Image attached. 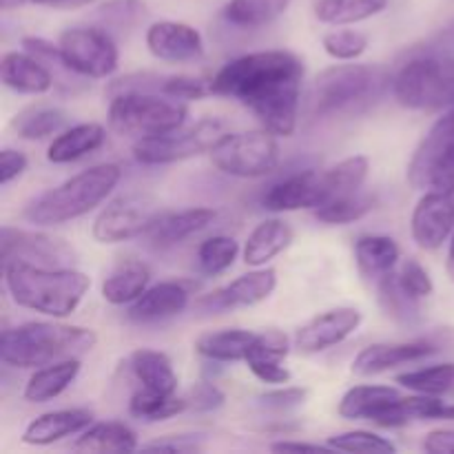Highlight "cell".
Wrapping results in <instances>:
<instances>
[{"instance_id":"20","label":"cell","mask_w":454,"mask_h":454,"mask_svg":"<svg viewBox=\"0 0 454 454\" xmlns=\"http://www.w3.org/2000/svg\"><path fill=\"white\" fill-rule=\"evenodd\" d=\"M0 247H3V262L27 260L34 264L60 266L62 262L71 260L74 255L62 239L34 233V231L13 229V226H3Z\"/></svg>"},{"instance_id":"26","label":"cell","mask_w":454,"mask_h":454,"mask_svg":"<svg viewBox=\"0 0 454 454\" xmlns=\"http://www.w3.org/2000/svg\"><path fill=\"white\" fill-rule=\"evenodd\" d=\"M106 129L98 122H80L58 133L47 149V160L51 164H69L91 155L105 145Z\"/></svg>"},{"instance_id":"35","label":"cell","mask_w":454,"mask_h":454,"mask_svg":"<svg viewBox=\"0 0 454 454\" xmlns=\"http://www.w3.org/2000/svg\"><path fill=\"white\" fill-rule=\"evenodd\" d=\"M288 4L291 0H229L224 18L239 29H260L284 16Z\"/></svg>"},{"instance_id":"11","label":"cell","mask_w":454,"mask_h":454,"mask_svg":"<svg viewBox=\"0 0 454 454\" xmlns=\"http://www.w3.org/2000/svg\"><path fill=\"white\" fill-rule=\"evenodd\" d=\"M408 182L419 191L454 193V109L430 127L408 164Z\"/></svg>"},{"instance_id":"36","label":"cell","mask_w":454,"mask_h":454,"mask_svg":"<svg viewBox=\"0 0 454 454\" xmlns=\"http://www.w3.org/2000/svg\"><path fill=\"white\" fill-rule=\"evenodd\" d=\"M184 411H189V403H186V397L180 399L176 395H162L155 393V390L140 388L131 395L129 399V412L131 417L140 421H167L171 417L182 415Z\"/></svg>"},{"instance_id":"39","label":"cell","mask_w":454,"mask_h":454,"mask_svg":"<svg viewBox=\"0 0 454 454\" xmlns=\"http://www.w3.org/2000/svg\"><path fill=\"white\" fill-rule=\"evenodd\" d=\"M239 255V242L231 235H213L198 248V266L204 275H222L235 264Z\"/></svg>"},{"instance_id":"29","label":"cell","mask_w":454,"mask_h":454,"mask_svg":"<svg viewBox=\"0 0 454 454\" xmlns=\"http://www.w3.org/2000/svg\"><path fill=\"white\" fill-rule=\"evenodd\" d=\"M151 286V269L140 260H122L102 282V297L114 306H129Z\"/></svg>"},{"instance_id":"56","label":"cell","mask_w":454,"mask_h":454,"mask_svg":"<svg viewBox=\"0 0 454 454\" xmlns=\"http://www.w3.org/2000/svg\"><path fill=\"white\" fill-rule=\"evenodd\" d=\"M446 270H448V278L454 282V233H452V242L450 248H448V262H446Z\"/></svg>"},{"instance_id":"45","label":"cell","mask_w":454,"mask_h":454,"mask_svg":"<svg viewBox=\"0 0 454 454\" xmlns=\"http://www.w3.org/2000/svg\"><path fill=\"white\" fill-rule=\"evenodd\" d=\"M309 399V390L297 388V386H284V388L266 390V393L257 395L255 403L262 411L270 412H288L301 408Z\"/></svg>"},{"instance_id":"17","label":"cell","mask_w":454,"mask_h":454,"mask_svg":"<svg viewBox=\"0 0 454 454\" xmlns=\"http://www.w3.org/2000/svg\"><path fill=\"white\" fill-rule=\"evenodd\" d=\"M278 288V273L275 269H257L247 275H239L226 286L217 288V291L208 293L198 306L207 313H222V310H235V309H251V306L262 304L269 300Z\"/></svg>"},{"instance_id":"28","label":"cell","mask_w":454,"mask_h":454,"mask_svg":"<svg viewBox=\"0 0 454 454\" xmlns=\"http://www.w3.org/2000/svg\"><path fill=\"white\" fill-rule=\"evenodd\" d=\"M402 257V248L388 235H362L355 242V262L368 282H380L393 273Z\"/></svg>"},{"instance_id":"47","label":"cell","mask_w":454,"mask_h":454,"mask_svg":"<svg viewBox=\"0 0 454 454\" xmlns=\"http://www.w3.org/2000/svg\"><path fill=\"white\" fill-rule=\"evenodd\" d=\"M145 13V4L140 0H109L100 7V18L106 25L129 27Z\"/></svg>"},{"instance_id":"50","label":"cell","mask_w":454,"mask_h":454,"mask_svg":"<svg viewBox=\"0 0 454 454\" xmlns=\"http://www.w3.org/2000/svg\"><path fill=\"white\" fill-rule=\"evenodd\" d=\"M142 450H168V452H200L204 450L202 434H167L155 442L142 443Z\"/></svg>"},{"instance_id":"51","label":"cell","mask_w":454,"mask_h":454,"mask_svg":"<svg viewBox=\"0 0 454 454\" xmlns=\"http://www.w3.org/2000/svg\"><path fill=\"white\" fill-rule=\"evenodd\" d=\"M27 167H29V160H27V155L22 151L4 146L0 151V184H12L13 180H18L27 171Z\"/></svg>"},{"instance_id":"3","label":"cell","mask_w":454,"mask_h":454,"mask_svg":"<svg viewBox=\"0 0 454 454\" xmlns=\"http://www.w3.org/2000/svg\"><path fill=\"white\" fill-rule=\"evenodd\" d=\"M371 171L366 155H350L328 168H306L275 182L262 195V207L269 211H315L346 195L359 193Z\"/></svg>"},{"instance_id":"4","label":"cell","mask_w":454,"mask_h":454,"mask_svg":"<svg viewBox=\"0 0 454 454\" xmlns=\"http://www.w3.org/2000/svg\"><path fill=\"white\" fill-rule=\"evenodd\" d=\"M98 344L91 328L60 322H27L4 328L0 337V359L4 366L35 371L47 364L82 357Z\"/></svg>"},{"instance_id":"10","label":"cell","mask_w":454,"mask_h":454,"mask_svg":"<svg viewBox=\"0 0 454 454\" xmlns=\"http://www.w3.org/2000/svg\"><path fill=\"white\" fill-rule=\"evenodd\" d=\"M224 133L222 120L202 118L189 129H177V131L164 133V136L136 140L131 146V153L136 162L145 164V167L184 162V160L208 153Z\"/></svg>"},{"instance_id":"40","label":"cell","mask_w":454,"mask_h":454,"mask_svg":"<svg viewBox=\"0 0 454 454\" xmlns=\"http://www.w3.org/2000/svg\"><path fill=\"white\" fill-rule=\"evenodd\" d=\"M375 204L377 200L371 198V195L353 193L315 208V217H317L319 222H324V224H350V222L362 220L368 213L375 211Z\"/></svg>"},{"instance_id":"46","label":"cell","mask_w":454,"mask_h":454,"mask_svg":"<svg viewBox=\"0 0 454 454\" xmlns=\"http://www.w3.org/2000/svg\"><path fill=\"white\" fill-rule=\"evenodd\" d=\"M244 364L248 366V371L257 377L260 381L270 386H282L291 381V371L286 366H282V359H270L262 357V355H248L244 359Z\"/></svg>"},{"instance_id":"43","label":"cell","mask_w":454,"mask_h":454,"mask_svg":"<svg viewBox=\"0 0 454 454\" xmlns=\"http://www.w3.org/2000/svg\"><path fill=\"white\" fill-rule=\"evenodd\" d=\"M160 93H167V96L177 98V100H202V98L213 96L211 80L200 78V75H162L160 80Z\"/></svg>"},{"instance_id":"8","label":"cell","mask_w":454,"mask_h":454,"mask_svg":"<svg viewBox=\"0 0 454 454\" xmlns=\"http://www.w3.org/2000/svg\"><path fill=\"white\" fill-rule=\"evenodd\" d=\"M386 74L372 65H335L315 78L310 109L315 118L350 114L381 93Z\"/></svg>"},{"instance_id":"30","label":"cell","mask_w":454,"mask_h":454,"mask_svg":"<svg viewBox=\"0 0 454 454\" xmlns=\"http://www.w3.org/2000/svg\"><path fill=\"white\" fill-rule=\"evenodd\" d=\"M78 452H133L140 450L137 434L122 421H93L75 437Z\"/></svg>"},{"instance_id":"21","label":"cell","mask_w":454,"mask_h":454,"mask_svg":"<svg viewBox=\"0 0 454 454\" xmlns=\"http://www.w3.org/2000/svg\"><path fill=\"white\" fill-rule=\"evenodd\" d=\"M0 78L12 91L22 96H44L56 87L51 69L29 51H7L0 60Z\"/></svg>"},{"instance_id":"55","label":"cell","mask_w":454,"mask_h":454,"mask_svg":"<svg viewBox=\"0 0 454 454\" xmlns=\"http://www.w3.org/2000/svg\"><path fill=\"white\" fill-rule=\"evenodd\" d=\"M49 3H51V0H0V4H3L4 12H9V9H16V7H25V4H43V7H47Z\"/></svg>"},{"instance_id":"33","label":"cell","mask_w":454,"mask_h":454,"mask_svg":"<svg viewBox=\"0 0 454 454\" xmlns=\"http://www.w3.org/2000/svg\"><path fill=\"white\" fill-rule=\"evenodd\" d=\"M69 124V114L53 105H31L18 111L12 120V131L20 140H47L65 131Z\"/></svg>"},{"instance_id":"44","label":"cell","mask_w":454,"mask_h":454,"mask_svg":"<svg viewBox=\"0 0 454 454\" xmlns=\"http://www.w3.org/2000/svg\"><path fill=\"white\" fill-rule=\"evenodd\" d=\"M397 282L403 288L408 297H412L415 301L428 300L434 293L433 278L428 275V270L419 264L417 260H406L402 264V269L397 270Z\"/></svg>"},{"instance_id":"54","label":"cell","mask_w":454,"mask_h":454,"mask_svg":"<svg viewBox=\"0 0 454 454\" xmlns=\"http://www.w3.org/2000/svg\"><path fill=\"white\" fill-rule=\"evenodd\" d=\"M96 3V0H51L47 7L53 9H80V7H87V4Z\"/></svg>"},{"instance_id":"6","label":"cell","mask_w":454,"mask_h":454,"mask_svg":"<svg viewBox=\"0 0 454 454\" xmlns=\"http://www.w3.org/2000/svg\"><path fill=\"white\" fill-rule=\"evenodd\" d=\"M109 127L120 136L145 140L184 127L189 105L158 91L114 93L109 102Z\"/></svg>"},{"instance_id":"34","label":"cell","mask_w":454,"mask_h":454,"mask_svg":"<svg viewBox=\"0 0 454 454\" xmlns=\"http://www.w3.org/2000/svg\"><path fill=\"white\" fill-rule=\"evenodd\" d=\"M388 7V0H317L315 16L319 22L333 27L357 25Z\"/></svg>"},{"instance_id":"22","label":"cell","mask_w":454,"mask_h":454,"mask_svg":"<svg viewBox=\"0 0 454 454\" xmlns=\"http://www.w3.org/2000/svg\"><path fill=\"white\" fill-rule=\"evenodd\" d=\"M93 424V412L87 408H67L51 411L29 421L22 433V443L27 446H53L67 437H78L82 430Z\"/></svg>"},{"instance_id":"1","label":"cell","mask_w":454,"mask_h":454,"mask_svg":"<svg viewBox=\"0 0 454 454\" xmlns=\"http://www.w3.org/2000/svg\"><path fill=\"white\" fill-rule=\"evenodd\" d=\"M304 62L286 49L244 53L226 62L211 80L213 96L233 98L253 111L262 127L278 137L297 129Z\"/></svg>"},{"instance_id":"18","label":"cell","mask_w":454,"mask_h":454,"mask_svg":"<svg viewBox=\"0 0 454 454\" xmlns=\"http://www.w3.org/2000/svg\"><path fill=\"white\" fill-rule=\"evenodd\" d=\"M193 295V284L168 279L146 288L133 304H129L127 317L136 324H158L184 313Z\"/></svg>"},{"instance_id":"19","label":"cell","mask_w":454,"mask_h":454,"mask_svg":"<svg viewBox=\"0 0 454 454\" xmlns=\"http://www.w3.org/2000/svg\"><path fill=\"white\" fill-rule=\"evenodd\" d=\"M145 40L149 51L164 62H191L204 53L202 34L186 22H153L146 29Z\"/></svg>"},{"instance_id":"32","label":"cell","mask_w":454,"mask_h":454,"mask_svg":"<svg viewBox=\"0 0 454 454\" xmlns=\"http://www.w3.org/2000/svg\"><path fill=\"white\" fill-rule=\"evenodd\" d=\"M129 366L136 380L140 381L142 388L155 390L162 395H176L177 375L173 371V364L167 353L151 348L133 350L129 357Z\"/></svg>"},{"instance_id":"2","label":"cell","mask_w":454,"mask_h":454,"mask_svg":"<svg viewBox=\"0 0 454 454\" xmlns=\"http://www.w3.org/2000/svg\"><path fill=\"white\" fill-rule=\"evenodd\" d=\"M3 264L4 286L13 304L44 317L65 319L74 315L91 288L87 273L67 266H44L27 260Z\"/></svg>"},{"instance_id":"12","label":"cell","mask_w":454,"mask_h":454,"mask_svg":"<svg viewBox=\"0 0 454 454\" xmlns=\"http://www.w3.org/2000/svg\"><path fill=\"white\" fill-rule=\"evenodd\" d=\"M62 60L71 71L87 80H102L115 74L120 51L114 38L100 27H71L58 38Z\"/></svg>"},{"instance_id":"25","label":"cell","mask_w":454,"mask_h":454,"mask_svg":"<svg viewBox=\"0 0 454 454\" xmlns=\"http://www.w3.org/2000/svg\"><path fill=\"white\" fill-rule=\"evenodd\" d=\"M82 371L80 357L60 359V362L47 364L43 368H35L34 375L25 384L22 397L29 403H47L51 399L60 397Z\"/></svg>"},{"instance_id":"42","label":"cell","mask_w":454,"mask_h":454,"mask_svg":"<svg viewBox=\"0 0 454 454\" xmlns=\"http://www.w3.org/2000/svg\"><path fill=\"white\" fill-rule=\"evenodd\" d=\"M322 47L333 60L353 62L366 53L368 35L355 29H337L324 35Z\"/></svg>"},{"instance_id":"41","label":"cell","mask_w":454,"mask_h":454,"mask_svg":"<svg viewBox=\"0 0 454 454\" xmlns=\"http://www.w3.org/2000/svg\"><path fill=\"white\" fill-rule=\"evenodd\" d=\"M328 446L333 450L341 452H371V454H390L397 452L390 439L381 437V434L371 433V430H350V433L335 434V437H328Z\"/></svg>"},{"instance_id":"31","label":"cell","mask_w":454,"mask_h":454,"mask_svg":"<svg viewBox=\"0 0 454 454\" xmlns=\"http://www.w3.org/2000/svg\"><path fill=\"white\" fill-rule=\"evenodd\" d=\"M257 333L242 328H224V331L204 333L195 340V353L215 364L244 362Z\"/></svg>"},{"instance_id":"15","label":"cell","mask_w":454,"mask_h":454,"mask_svg":"<svg viewBox=\"0 0 454 454\" xmlns=\"http://www.w3.org/2000/svg\"><path fill=\"white\" fill-rule=\"evenodd\" d=\"M411 233L417 247L437 251L454 233V193L452 191H424L411 217Z\"/></svg>"},{"instance_id":"5","label":"cell","mask_w":454,"mask_h":454,"mask_svg":"<svg viewBox=\"0 0 454 454\" xmlns=\"http://www.w3.org/2000/svg\"><path fill=\"white\" fill-rule=\"evenodd\" d=\"M122 180V168L114 162L96 164L62 184L44 191L25 207V220L35 226H58L96 211Z\"/></svg>"},{"instance_id":"49","label":"cell","mask_w":454,"mask_h":454,"mask_svg":"<svg viewBox=\"0 0 454 454\" xmlns=\"http://www.w3.org/2000/svg\"><path fill=\"white\" fill-rule=\"evenodd\" d=\"M403 56H454V20L430 35L426 43L406 49Z\"/></svg>"},{"instance_id":"37","label":"cell","mask_w":454,"mask_h":454,"mask_svg":"<svg viewBox=\"0 0 454 454\" xmlns=\"http://www.w3.org/2000/svg\"><path fill=\"white\" fill-rule=\"evenodd\" d=\"M395 384L412 390V393L434 395V397L454 395V364H434V366L402 372L397 375Z\"/></svg>"},{"instance_id":"13","label":"cell","mask_w":454,"mask_h":454,"mask_svg":"<svg viewBox=\"0 0 454 454\" xmlns=\"http://www.w3.org/2000/svg\"><path fill=\"white\" fill-rule=\"evenodd\" d=\"M162 208L151 195L127 193L111 200L93 220V238L100 244H122L149 233Z\"/></svg>"},{"instance_id":"7","label":"cell","mask_w":454,"mask_h":454,"mask_svg":"<svg viewBox=\"0 0 454 454\" xmlns=\"http://www.w3.org/2000/svg\"><path fill=\"white\" fill-rule=\"evenodd\" d=\"M395 100L406 109H454V56H403L393 80Z\"/></svg>"},{"instance_id":"24","label":"cell","mask_w":454,"mask_h":454,"mask_svg":"<svg viewBox=\"0 0 454 454\" xmlns=\"http://www.w3.org/2000/svg\"><path fill=\"white\" fill-rule=\"evenodd\" d=\"M402 397L403 395L395 386H355L340 399L337 412L344 419H364L377 426Z\"/></svg>"},{"instance_id":"16","label":"cell","mask_w":454,"mask_h":454,"mask_svg":"<svg viewBox=\"0 0 454 454\" xmlns=\"http://www.w3.org/2000/svg\"><path fill=\"white\" fill-rule=\"evenodd\" d=\"M362 324V313L353 306H337L324 310L304 324L295 335V346L300 353L317 355L328 348H335L348 340Z\"/></svg>"},{"instance_id":"9","label":"cell","mask_w":454,"mask_h":454,"mask_svg":"<svg viewBox=\"0 0 454 454\" xmlns=\"http://www.w3.org/2000/svg\"><path fill=\"white\" fill-rule=\"evenodd\" d=\"M211 162L217 171L231 177L255 180L270 176L279 167L278 136L269 129L224 133L211 151Z\"/></svg>"},{"instance_id":"14","label":"cell","mask_w":454,"mask_h":454,"mask_svg":"<svg viewBox=\"0 0 454 454\" xmlns=\"http://www.w3.org/2000/svg\"><path fill=\"white\" fill-rule=\"evenodd\" d=\"M448 341L442 337H421L411 341H381V344L366 346L355 357L353 372L359 377H372L388 372L397 366L421 362L426 357L446 350Z\"/></svg>"},{"instance_id":"38","label":"cell","mask_w":454,"mask_h":454,"mask_svg":"<svg viewBox=\"0 0 454 454\" xmlns=\"http://www.w3.org/2000/svg\"><path fill=\"white\" fill-rule=\"evenodd\" d=\"M377 293H380L381 309L386 310L388 317H393L399 324H406V326L417 322V317H419V301H415L403 293V288L397 282V270H393V273L377 282Z\"/></svg>"},{"instance_id":"27","label":"cell","mask_w":454,"mask_h":454,"mask_svg":"<svg viewBox=\"0 0 454 454\" xmlns=\"http://www.w3.org/2000/svg\"><path fill=\"white\" fill-rule=\"evenodd\" d=\"M293 238H295V233H293L291 224L282 217H270V220L260 222L244 244V262L248 266H255V269L266 266L273 257H278L279 253L291 247Z\"/></svg>"},{"instance_id":"23","label":"cell","mask_w":454,"mask_h":454,"mask_svg":"<svg viewBox=\"0 0 454 454\" xmlns=\"http://www.w3.org/2000/svg\"><path fill=\"white\" fill-rule=\"evenodd\" d=\"M217 213L208 207H191L182 208V211H162L160 217L155 220V224L151 226L146 238L151 239V244L160 248L176 247V244L184 242L191 235L200 233V231L207 229L208 224H213Z\"/></svg>"},{"instance_id":"53","label":"cell","mask_w":454,"mask_h":454,"mask_svg":"<svg viewBox=\"0 0 454 454\" xmlns=\"http://www.w3.org/2000/svg\"><path fill=\"white\" fill-rule=\"evenodd\" d=\"M270 450L273 452H333V448L328 446H319V443H306V442H288V439H284V442H278L270 446Z\"/></svg>"},{"instance_id":"52","label":"cell","mask_w":454,"mask_h":454,"mask_svg":"<svg viewBox=\"0 0 454 454\" xmlns=\"http://www.w3.org/2000/svg\"><path fill=\"white\" fill-rule=\"evenodd\" d=\"M428 454H452L454 452V430L439 428L426 434L424 443H421Z\"/></svg>"},{"instance_id":"48","label":"cell","mask_w":454,"mask_h":454,"mask_svg":"<svg viewBox=\"0 0 454 454\" xmlns=\"http://www.w3.org/2000/svg\"><path fill=\"white\" fill-rule=\"evenodd\" d=\"M226 402V395L217 388L211 381H198L193 388L186 395V403H189V411L195 412H213L220 411Z\"/></svg>"}]
</instances>
